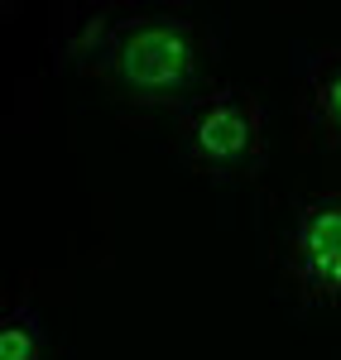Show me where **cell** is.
Returning <instances> with one entry per match:
<instances>
[{"label": "cell", "mask_w": 341, "mask_h": 360, "mask_svg": "<svg viewBox=\"0 0 341 360\" xmlns=\"http://www.w3.org/2000/svg\"><path fill=\"white\" fill-rule=\"evenodd\" d=\"M53 58L72 72L144 101L188 106L207 91L212 44L207 29L183 10L159 5H63L53 25Z\"/></svg>", "instance_id": "1"}, {"label": "cell", "mask_w": 341, "mask_h": 360, "mask_svg": "<svg viewBox=\"0 0 341 360\" xmlns=\"http://www.w3.org/2000/svg\"><path fill=\"white\" fill-rule=\"evenodd\" d=\"M288 274L308 303L341 307V197H308L288 226Z\"/></svg>", "instance_id": "3"}, {"label": "cell", "mask_w": 341, "mask_h": 360, "mask_svg": "<svg viewBox=\"0 0 341 360\" xmlns=\"http://www.w3.org/2000/svg\"><path fill=\"white\" fill-rule=\"evenodd\" d=\"M298 115L308 139H317L322 149H341V49H322L303 68Z\"/></svg>", "instance_id": "4"}, {"label": "cell", "mask_w": 341, "mask_h": 360, "mask_svg": "<svg viewBox=\"0 0 341 360\" xmlns=\"http://www.w3.org/2000/svg\"><path fill=\"white\" fill-rule=\"evenodd\" d=\"M264 106L245 86H207L198 101L178 111V154L193 173L245 178L264 164Z\"/></svg>", "instance_id": "2"}, {"label": "cell", "mask_w": 341, "mask_h": 360, "mask_svg": "<svg viewBox=\"0 0 341 360\" xmlns=\"http://www.w3.org/2000/svg\"><path fill=\"white\" fill-rule=\"evenodd\" d=\"M0 360H49V332L34 303H10L0 312Z\"/></svg>", "instance_id": "5"}]
</instances>
